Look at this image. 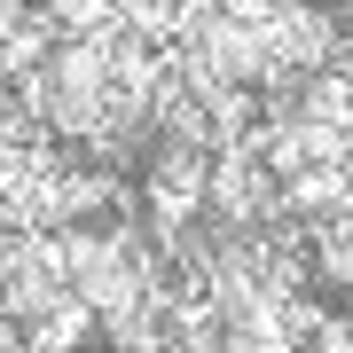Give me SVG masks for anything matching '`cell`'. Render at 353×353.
<instances>
[]
</instances>
